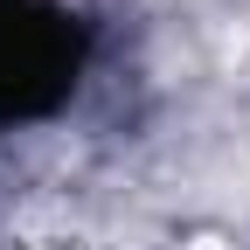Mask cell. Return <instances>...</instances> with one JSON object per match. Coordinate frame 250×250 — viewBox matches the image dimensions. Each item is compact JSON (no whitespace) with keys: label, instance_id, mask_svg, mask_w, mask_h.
<instances>
[{"label":"cell","instance_id":"cell-1","mask_svg":"<svg viewBox=\"0 0 250 250\" xmlns=\"http://www.w3.org/2000/svg\"><path fill=\"white\" fill-rule=\"evenodd\" d=\"M83 28L49 0H0V125L49 118L77 90Z\"/></svg>","mask_w":250,"mask_h":250}]
</instances>
